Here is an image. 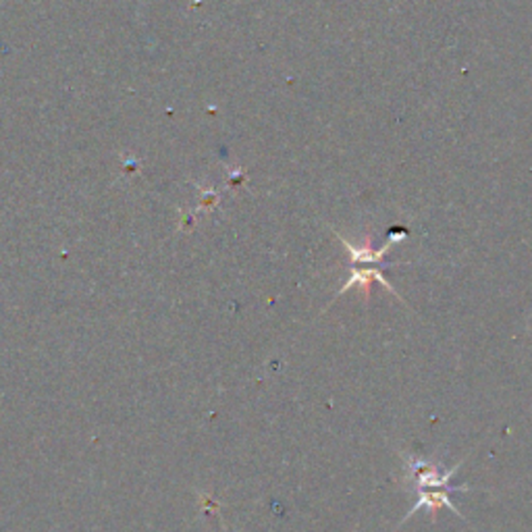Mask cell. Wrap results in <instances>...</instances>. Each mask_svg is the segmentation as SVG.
<instances>
[{"label":"cell","mask_w":532,"mask_h":532,"mask_svg":"<svg viewBox=\"0 0 532 532\" xmlns=\"http://www.w3.org/2000/svg\"><path fill=\"white\" fill-rule=\"evenodd\" d=\"M404 462L407 478L417 483V489H456V487L451 485V478H454L457 468L464 464L460 462L451 470H443L441 464L418 460V457L412 456H404Z\"/></svg>","instance_id":"1"},{"label":"cell","mask_w":532,"mask_h":532,"mask_svg":"<svg viewBox=\"0 0 532 532\" xmlns=\"http://www.w3.org/2000/svg\"><path fill=\"white\" fill-rule=\"evenodd\" d=\"M373 283H381V286H383L385 289H387L389 294H393V296L397 297L399 302H402L404 306H407V302L404 300V297L399 296L397 291H396V287L391 286V281H387V276L383 275L381 268H376V266H366V268H364L362 265H352V268H349V279H347V283H346L344 287H341V289L337 291V294H335L333 300H331L329 304H326V308H331V306H333L335 302H337L341 296L347 294V291L352 289V287H358V289L362 291V294H364V300H368L370 289H373ZM326 308H325V310H326ZM325 310H323V312H325Z\"/></svg>","instance_id":"2"},{"label":"cell","mask_w":532,"mask_h":532,"mask_svg":"<svg viewBox=\"0 0 532 532\" xmlns=\"http://www.w3.org/2000/svg\"><path fill=\"white\" fill-rule=\"evenodd\" d=\"M457 491H470V487H468V485H460V487H456V489H418V501H417V506H414V507L410 509V512H407L406 518H404L402 522H399V527H402V524H404L407 518H412V516L417 514L418 509H427V512L431 514V518H435L437 512H439L441 507H449L451 512L460 516V518H464L460 509H457V507L454 506V501L449 499V495H451V493H457Z\"/></svg>","instance_id":"3"},{"label":"cell","mask_w":532,"mask_h":532,"mask_svg":"<svg viewBox=\"0 0 532 532\" xmlns=\"http://www.w3.org/2000/svg\"><path fill=\"white\" fill-rule=\"evenodd\" d=\"M337 237L341 239V244H344L347 247L349 254H352V265H385V266H396V265H389V262H383V258L387 256V252L391 250V246L397 244V239H404L406 236H399V237L391 236L387 239V244H385L381 247V250H375V247L370 246L368 242L364 244V246H354L352 242H347V239L341 237L339 233H337Z\"/></svg>","instance_id":"4"}]
</instances>
